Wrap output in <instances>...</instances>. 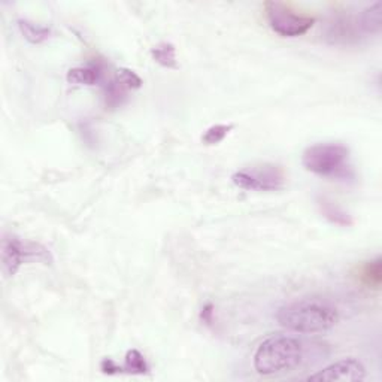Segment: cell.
<instances>
[{
	"instance_id": "6da1fadb",
	"label": "cell",
	"mask_w": 382,
	"mask_h": 382,
	"mask_svg": "<svg viewBox=\"0 0 382 382\" xmlns=\"http://www.w3.org/2000/svg\"><path fill=\"white\" fill-rule=\"evenodd\" d=\"M276 321L295 333H324L338 324L339 312L336 306L326 299L306 298L279 307Z\"/></svg>"
},
{
	"instance_id": "7a4b0ae2",
	"label": "cell",
	"mask_w": 382,
	"mask_h": 382,
	"mask_svg": "<svg viewBox=\"0 0 382 382\" xmlns=\"http://www.w3.org/2000/svg\"><path fill=\"white\" fill-rule=\"evenodd\" d=\"M305 359L303 342L288 335H275L263 340L254 354V369L260 375H276L299 367Z\"/></svg>"
},
{
	"instance_id": "3957f363",
	"label": "cell",
	"mask_w": 382,
	"mask_h": 382,
	"mask_svg": "<svg viewBox=\"0 0 382 382\" xmlns=\"http://www.w3.org/2000/svg\"><path fill=\"white\" fill-rule=\"evenodd\" d=\"M302 163L306 170L323 178L343 181L354 178L350 165V150L340 144H317L307 146L303 153Z\"/></svg>"
},
{
	"instance_id": "277c9868",
	"label": "cell",
	"mask_w": 382,
	"mask_h": 382,
	"mask_svg": "<svg viewBox=\"0 0 382 382\" xmlns=\"http://www.w3.org/2000/svg\"><path fill=\"white\" fill-rule=\"evenodd\" d=\"M0 258H2V272L5 278L14 276L20 266L26 262L53 260L48 250L41 243L23 242L14 235H4L2 246H0Z\"/></svg>"
},
{
	"instance_id": "5b68a950",
	"label": "cell",
	"mask_w": 382,
	"mask_h": 382,
	"mask_svg": "<svg viewBox=\"0 0 382 382\" xmlns=\"http://www.w3.org/2000/svg\"><path fill=\"white\" fill-rule=\"evenodd\" d=\"M266 18L275 33L284 38H298L310 30L315 18L305 14H295V11L282 2H266Z\"/></svg>"
},
{
	"instance_id": "8992f818",
	"label": "cell",
	"mask_w": 382,
	"mask_h": 382,
	"mask_svg": "<svg viewBox=\"0 0 382 382\" xmlns=\"http://www.w3.org/2000/svg\"><path fill=\"white\" fill-rule=\"evenodd\" d=\"M233 184L242 190L275 191L284 187V170L275 165H262L238 170L231 177Z\"/></svg>"
},
{
	"instance_id": "52a82bcc",
	"label": "cell",
	"mask_w": 382,
	"mask_h": 382,
	"mask_svg": "<svg viewBox=\"0 0 382 382\" xmlns=\"http://www.w3.org/2000/svg\"><path fill=\"white\" fill-rule=\"evenodd\" d=\"M323 36L326 42L331 45H357L360 44L366 34L363 33L357 17L348 14L331 15L324 24Z\"/></svg>"
},
{
	"instance_id": "ba28073f",
	"label": "cell",
	"mask_w": 382,
	"mask_h": 382,
	"mask_svg": "<svg viewBox=\"0 0 382 382\" xmlns=\"http://www.w3.org/2000/svg\"><path fill=\"white\" fill-rule=\"evenodd\" d=\"M366 378V369L364 366L355 359H343L333 364L327 366L323 371H319L307 378V381H317V382H355L363 381Z\"/></svg>"
},
{
	"instance_id": "9c48e42d",
	"label": "cell",
	"mask_w": 382,
	"mask_h": 382,
	"mask_svg": "<svg viewBox=\"0 0 382 382\" xmlns=\"http://www.w3.org/2000/svg\"><path fill=\"white\" fill-rule=\"evenodd\" d=\"M66 79L73 85H96L103 79V68L98 63L73 68L68 72Z\"/></svg>"
},
{
	"instance_id": "30bf717a",
	"label": "cell",
	"mask_w": 382,
	"mask_h": 382,
	"mask_svg": "<svg viewBox=\"0 0 382 382\" xmlns=\"http://www.w3.org/2000/svg\"><path fill=\"white\" fill-rule=\"evenodd\" d=\"M382 5L376 2L375 5L366 8L362 11L359 15H357V20H359L360 27L366 36L371 34H378L382 27Z\"/></svg>"
},
{
	"instance_id": "8fae6325",
	"label": "cell",
	"mask_w": 382,
	"mask_h": 382,
	"mask_svg": "<svg viewBox=\"0 0 382 382\" xmlns=\"http://www.w3.org/2000/svg\"><path fill=\"white\" fill-rule=\"evenodd\" d=\"M18 29L30 44H42L51 38L53 33L49 27L29 20H18Z\"/></svg>"
},
{
	"instance_id": "7c38bea8",
	"label": "cell",
	"mask_w": 382,
	"mask_h": 382,
	"mask_svg": "<svg viewBox=\"0 0 382 382\" xmlns=\"http://www.w3.org/2000/svg\"><path fill=\"white\" fill-rule=\"evenodd\" d=\"M319 209H321V214L330 221V223L342 227H348L352 224V218L347 211H343L340 206L324 199V197L319 200Z\"/></svg>"
},
{
	"instance_id": "4fadbf2b",
	"label": "cell",
	"mask_w": 382,
	"mask_h": 382,
	"mask_svg": "<svg viewBox=\"0 0 382 382\" xmlns=\"http://www.w3.org/2000/svg\"><path fill=\"white\" fill-rule=\"evenodd\" d=\"M127 89L122 85L115 77L108 79L103 85V93H105V102L109 108H118L125 103L127 97Z\"/></svg>"
},
{
	"instance_id": "5bb4252c",
	"label": "cell",
	"mask_w": 382,
	"mask_h": 382,
	"mask_svg": "<svg viewBox=\"0 0 382 382\" xmlns=\"http://www.w3.org/2000/svg\"><path fill=\"white\" fill-rule=\"evenodd\" d=\"M151 56L160 66L167 69H177L178 60H177V49L170 42H162L155 45L151 49Z\"/></svg>"
},
{
	"instance_id": "9a60e30c",
	"label": "cell",
	"mask_w": 382,
	"mask_h": 382,
	"mask_svg": "<svg viewBox=\"0 0 382 382\" xmlns=\"http://www.w3.org/2000/svg\"><path fill=\"white\" fill-rule=\"evenodd\" d=\"M150 371V366H148L145 357L138 350H130L126 354V362L125 366L121 367V374H132V375H144Z\"/></svg>"
},
{
	"instance_id": "2e32d148",
	"label": "cell",
	"mask_w": 382,
	"mask_h": 382,
	"mask_svg": "<svg viewBox=\"0 0 382 382\" xmlns=\"http://www.w3.org/2000/svg\"><path fill=\"white\" fill-rule=\"evenodd\" d=\"M362 278L369 287L379 288L381 281H382V266H381V258H376L374 262H369L362 272Z\"/></svg>"
},
{
	"instance_id": "e0dca14e",
	"label": "cell",
	"mask_w": 382,
	"mask_h": 382,
	"mask_svg": "<svg viewBox=\"0 0 382 382\" xmlns=\"http://www.w3.org/2000/svg\"><path fill=\"white\" fill-rule=\"evenodd\" d=\"M231 130H233L231 125H215L205 132L202 136V142L205 145H217L219 142H223Z\"/></svg>"
},
{
	"instance_id": "ac0fdd59",
	"label": "cell",
	"mask_w": 382,
	"mask_h": 382,
	"mask_svg": "<svg viewBox=\"0 0 382 382\" xmlns=\"http://www.w3.org/2000/svg\"><path fill=\"white\" fill-rule=\"evenodd\" d=\"M115 78L125 85V87L130 91V90H138L141 89L142 85V79L139 78V75H136L133 70L130 69H118L115 72Z\"/></svg>"
},
{
	"instance_id": "d6986e66",
	"label": "cell",
	"mask_w": 382,
	"mask_h": 382,
	"mask_svg": "<svg viewBox=\"0 0 382 382\" xmlns=\"http://www.w3.org/2000/svg\"><path fill=\"white\" fill-rule=\"evenodd\" d=\"M212 317H214V306H212L211 303H208L206 306H203V310H202V312H200V319H202V321H203L205 324L211 326V324L214 323Z\"/></svg>"
}]
</instances>
